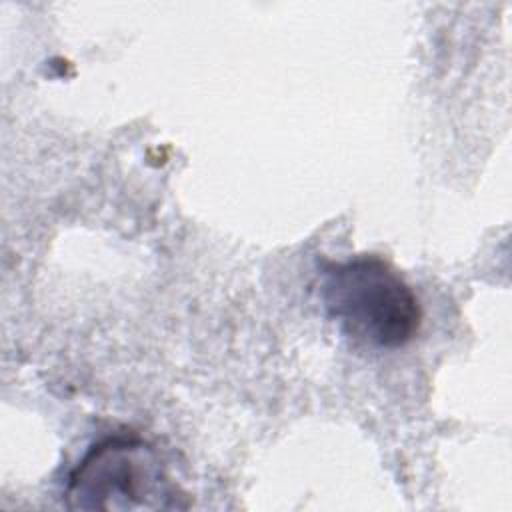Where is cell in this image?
I'll list each match as a JSON object with an SVG mask.
<instances>
[{
  "label": "cell",
  "mask_w": 512,
  "mask_h": 512,
  "mask_svg": "<svg viewBox=\"0 0 512 512\" xmlns=\"http://www.w3.org/2000/svg\"><path fill=\"white\" fill-rule=\"evenodd\" d=\"M320 298L330 320L356 344L400 348L420 330L422 310L398 270L378 256L324 262Z\"/></svg>",
  "instance_id": "6da1fadb"
},
{
  "label": "cell",
  "mask_w": 512,
  "mask_h": 512,
  "mask_svg": "<svg viewBox=\"0 0 512 512\" xmlns=\"http://www.w3.org/2000/svg\"><path fill=\"white\" fill-rule=\"evenodd\" d=\"M64 504L72 510H184L188 494L172 478L160 450L140 436H108L70 472Z\"/></svg>",
  "instance_id": "7a4b0ae2"
}]
</instances>
